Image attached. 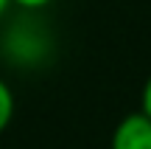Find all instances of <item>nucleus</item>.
<instances>
[{"label": "nucleus", "instance_id": "nucleus-1", "mask_svg": "<svg viewBox=\"0 0 151 149\" xmlns=\"http://www.w3.org/2000/svg\"><path fill=\"white\" fill-rule=\"evenodd\" d=\"M109 149H151V118L143 110L123 116L112 129Z\"/></svg>", "mask_w": 151, "mask_h": 149}, {"label": "nucleus", "instance_id": "nucleus-2", "mask_svg": "<svg viewBox=\"0 0 151 149\" xmlns=\"http://www.w3.org/2000/svg\"><path fill=\"white\" fill-rule=\"evenodd\" d=\"M14 107H17V101H14V90H11L9 82L0 76V135L9 129L11 118H14Z\"/></svg>", "mask_w": 151, "mask_h": 149}, {"label": "nucleus", "instance_id": "nucleus-3", "mask_svg": "<svg viewBox=\"0 0 151 149\" xmlns=\"http://www.w3.org/2000/svg\"><path fill=\"white\" fill-rule=\"evenodd\" d=\"M53 0H11V6H17V9H22V11H39V9H45V6H50Z\"/></svg>", "mask_w": 151, "mask_h": 149}, {"label": "nucleus", "instance_id": "nucleus-4", "mask_svg": "<svg viewBox=\"0 0 151 149\" xmlns=\"http://www.w3.org/2000/svg\"><path fill=\"white\" fill-rule=\"evenodd\" d=\"M140 110L151 118V76L146 79V84H143V93H140Z\"/></svg>", "mask_w": 151, "mask_h": 149}, {"label": "nucleus", "instance_id": "nucleus-5", "mask_svg": "<svg viewBox=\"0 0 151 149\" xmlns=\"http://www.w3.org/2000/svg\"><path fill=\"white\" fill-rule=\"evenodd\" d=\"M9 6H11V0H0V17L9 11Z\"/></svg>", "mask_w": 151, "mask_h": 149}]
</instances>
